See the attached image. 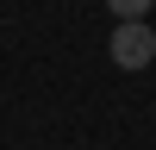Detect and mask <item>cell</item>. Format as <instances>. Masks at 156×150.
Returning <instances> with one entry per match:
<instances>
[{
  "label": "cell",
  "instance_id": "1",
  "mask_svg": "<svg viewBox=\"0 0 156 150\" xmlns=\"http://www.w3.org/2000/svg\"><path fill=\"white\" fill-rule=\"evenodd\" d=\"M106 56L119 62V69H150V62H156V31H150V19H119L112 38H106Z\"/></svg>",
  "mask_w": 156,
  "mask_h": 150
},
{
  "label": "cell",
  "instance_id": "2",
  "mask_svg": "<svg viewBox=\"0 0 156 150\" xmlns=\"http://www.w3.org/2000/svg\"><path fill=\"white\" fill-rule=\"evenodd\" d=\"M150 6H156V0H106V12H112V19H144Z\"/></svg>",
  "mask_w": 156,
  "mask_h": 150
}]
</instances>
